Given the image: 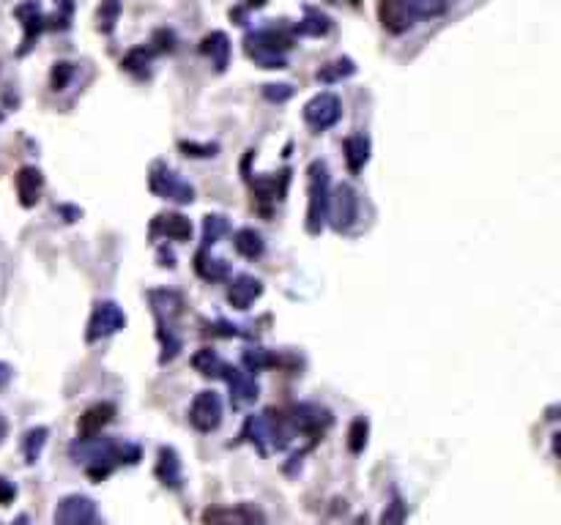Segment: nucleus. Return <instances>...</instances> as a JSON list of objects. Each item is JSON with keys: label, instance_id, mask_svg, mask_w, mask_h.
Returning <instances> with one entry per match:
<instances>
[{"label": "nucleus", "instance_id": "nucleus-1", "mask_svg": "<svg viewBox=\"0 0 561 525\" xmlns=\"http://www.w3.org/2000/svg\"><path fill=\"white\" fill-rule=\"evenodd\" d=\"M71 457L74 463H82L88 476L102 482L105 476H110L118 465L124 463H137L140 460V449L132 444H118L110 438H90V441H77L71 446Z\"/></svg>", "mask_w": 561, "mask_h": 525}, {"label": "nucleus", "instance_id": "nucleus-2", "mask_svg": "<svg viewBox=\"0 0 561 525\" xmlns=\"http://www.w3.org/2000/svg\"><path fill=\"white\" fill-rule=\"evenodd\" d=\"M294 47V31L288 28H260L244 39L247 55L263 69H285V52Z\"/></svg>", "mask_w": 561, "mask_h": 525}, {"label": "nucleus", "instance_id": "nucleus-3", "mask_svg": "<svg viewBox=\"0 0 561 525\" xmlns=\"http://www.w3.org/2000/svg\"><path fill=\"white\" fill-rule=\"evenodd\" d=\"M332 178L326 162L315 159L307 167V189H310V202H307V233L318 236L326 228L329 220V194H332Z\"/></svg>", "mask_w": 561, "mask_h": 525}, {"label": "nucleus", "instance_id": "nucleus-4", "mask_svg": "<svg viewBox=\"0 0 561 525\" xmlns=\"http://www.w3.org/2000/svg\"><path fill=\"white\" fill-rule=\"evenodd\" d=\"M148 186H151V192L156 194V197H162V200H173V202H181V205H186V202H192L195 200V189L186 183L175 170H170V167H164V164H154L151 167V175H148Z\"/></svg>", "mask_w": 561, "mask_h": 525}, {"label": "nucleus", "instance_id": "nucleus-5", "mask_svg": "<svg viewBox=\"0 0 561 525\" xmlns=\"http://www.w3.org/2000/svg\"><path fill=\"white\" fill-rule=\"evenodd\" d=\"M124 326H126V314H124V309H121L116 301H99L97 306H93V314H90V321H88L85 340H88V342L108 340V337L118 334Z\"/></svg>", "mask_w": 561, "mask_h": 525}, {"label": "nucleus", "instance_id": "nucleus-6", "mask_svg": "<svg viewBox=\"0 0 561 525\" xmlns=\"http://www.w3.org/2000/svg\"><path fill=\"white\" fill-rule=\"evenodd\" d=\"M288 422H291L296 436H307V438L318 441L329 430V425H332V413L326 408H321V405L302 402V405H296L288 413Z\"/></svg>", "mask_w": 561, "mask_h": 525}, {"label": "nucleus", "instance_id": "nucleus-7", "mask_svg": "<svg viewBox=\"0 0 561 525\" xmlns=\"http://www.w3.org/2000/svg\"><path fill=\"white\" fill-rule=\"evenodd\" d=\"M359 217V194L351 183H340L329 194V220L334 230H348Z\"/></svg>", "mask_w": 561, "mask_h": 525}, {"label": "nucleus", "instance_id": "nucleus-8", "mask_svg": "<svg viewBox=\"0 0 561 525\" xmlns=\"http://www.w3.org/2000/svg\"><path fill=\"white\" fill-rule=\"evenodd\" d=\"M55 525H102L97 503L85 495H66L55 506Z\"/></svg>", "mask_w": 561, "mask_h": 525}, {"label": "nucleus", "instance_id": "nucleus-9", "mask_svg": "<svg viewBox=\"0 0 561 525\" xmlns=\"http://www.w3.org/2000/svg\"><path fill=\"white\" fill-rule=\"evenodd\" d=\"M340 116H342V104L334 93H318L304 104V121L315 132L332 129L340 121Z\"/></svg>", "mask_w": 561, "mask_h": 525}, {"label": "nucleus", "instance_id": "nucleus-10", "mask_svg": "<svg viewBox=\"0 0 561 525\" xmlns=\"http://www.w3.org/2000/svg\"><path fill=\"white\" fill-rule=\"evenodd\" d=\"M222 422V399L217 391H201L195 394L192 405H190V425L198 433H211L217 430Z\"/></svg>", "mask_w": 561, "mask_h": 525}, {"label": "nucleus", "instance_id": "nucleus-11", "mask_svg": "<svg viewBox=\"0 0 561 525\" xmlns=\"http://www.w3.org/2000/svg\"><path fill=\"white\" fill-rule=\"evenodd\" d=\"M116 416V405L113 402H97L90 405L77 422V433H79V441H90V438H99L102 430L113 422Z\"/></svg>", "mask_w": 561, "mask_h": 525}, {"label": "nucleus", "instance_id": "nucleus-12", "mask_svg": "<svg viewBox=\"0 0 561 525\" xmlns=\"http://www.w3.org/2000/svg\"><path fill=\"white\" fill-rule=\"evenodd\" d=\"M222 378L230 386V402H233V408H247V405H252L257 399V391L260 389H257V380L249 372L228 364L225 372H222Z\"/></svg>", "mask_w": 561, "mask_h": 525}, {"label": "nucleus", "instance_id": "nucleus-13", "mask_svg": "<svg viewBox=\"0 0 561 525\" xmlns=\"http://www.w3.org/2000/svg\"><path fill=\"white\" fill-rule=\"evenodd\" d=\"M379 20L395 36L406 33L414 25V14L408 9V0H379Z\"/></svg>", "mask_w": 561, "mask_h": 525}, {"label": "nucleus", "instance_id": "nucleus-14", "mask_svg": "<svg viewBox=\"0 0 561 525\" xmlns=\"http://www.w3.org/2000/svg\"><path fill=\"white\" fill-rule=\"evenodd\" d=\"M14 14L23 20V28H25V36H23V47H20V55H28L31 50H33V44H36V39L42 36V31L47 28V17L42 14V9H39V4H23V6H17L14 9Z\"/></svg>", "mask_w": 561, "mask_h": 525}, {"label": "nucleus", "instance_id": "nucleus-15", "mask_svg": "<svg viewBox=\"0 0 561 525\" xmlns=\"http://www.w3.org/2000/svg\"><path fill=\"white\" fill-rule=\"evenodd\" d=\"M151 236H162L167 241H190L192 239V222L186 220L183 214H159L151 222Z\"/></svg>", "mask_w": 561, "mask_h": 525}, {"label": "nucleus", "instance_id": "nucleus-16", "mask_svg": "<svg viewBox=\"0 0 561 525\" xmlns=\"http://www.w3.org/2000/svg\"><path fill=\"white\" fill-rule=\"evenodd\" d=\"M260 293H263V282L255 279V277H249V274H241V277H236L230 282L228 301H230L233 309H249L260 298Z\"/></svg>", "mask_w": 561, "mask_h": 525}, {"label": "nucleus", "instance_id": "nucleus-17", "mask_svg": "<svg viewBox=\"0 0 561 525\" xmlns=\"http://www.w3.org/2000/svg\"><path fill=\"white\" fill-rule=\"evenodd\" d=\"M44 192V175L39 167H23L17 173V197L25 208H33L42 200Z\"/></svg>", "mask_w": 561, "mask_h": 525}, {"label": "nucleus", "instance_id": "nucleus-18", "mask_svg": "<svg viewBox=\"0 0 561 525\" xmlns=\"http://www.w3.org/2000/svg\"><path fill=\"white\" fill-rule=\"evenodd\" d=\"M148 301L156 312V318H159V326H170L173 318H178L181 309H183V301L178 293L173 290H151L148 293Z\"/></svg>", "mask_w": 561, "mask_h": 525}, {"label": "nucleus", "instance_id": "nucleus-19", "mask_svg": "<svg viewBox=\"0 0 561 525\" xmlns=\"http://www.w3.org/2000/svg\"><path fill=\"white\" fill-rule=\"evenodd\" d=\"M288 189V170L279 175H266V178H252V194L257 202H279L285 197Z\"/></svg>", "mask_w": 561, "mask_h": 525}, {"label": "nucleus", "instance_id": "nucleus-20", "mask_svg": "<svg viewBox=\"0 0 561 525\" xmlns=\"http://www.w3.org/2000/svg\"><path fill=\"white\" fill-rule=\"evenodd\" d=\"M201 50H203V55L211 61V66H214L217 71H225V69L230 66V39H228V33H222V31H211V33L201 42Z\"/></svg>", "mask_w": 561, "mask_h": 525}, {"label": "nucleus", "instance_id": "nucleus-21", "mask_svg": "<svg viewBox=\"0 0 561 525\" xmlns=\"http://www.w3.org/2000/svg\"><path fill=\"white\" fill-rule=\"evenodd\" d=\"M156 476L164 487L178 490L181 487V460L175 455V449L162 446L159 449V460H156Z\"/></svg>", "mask_w": 561, "mask_h": 525}, {"label": "nucleus", "instance_id": "nucleus-22", "mask_svg": "<svg viewBox=\"0 0 561 525\" xmlns=\"http://www.w3.org/2000/svg\"><path fill=\"white\" fill-rule=\"evenodd\" d=\"M241 438L249 441V444H255L260 455H268L271 430H268V422H266V413H260V416H247L244 430H241Z\"/></svg>", "mask_w": 561, "mask_h": 525}, {"label": "nucleus", "instance_id": "nucleus-23", "mask_svg": "<svg viewBox=\"0 0 561 525\" xmlns=\"http://www.w3.org/2000/svg\"><path fill=\"white\" fill-rule=\"evenodd\" d=\"M342 151H345L348 170L351 173H359L367 164V159H369V140L364 135H351V137H345Z\"/></svg>", "mask_w": 561, "mask_h": 525}, {"label": "nucleus", "instance_id": "nucleus-24", "mask_svg": "<svg viewBox=\"0 0 561 525\" xmlns=\"http://www.w3.org/2000/svg\"><path fill=\"white\" fill-rule=\"evenodd\" d=\"M356 74V63L351 61V58H334V61H329L326 66H321L318 69V82H323V85H334V82H342V80H348V77H353Z\"/></svg>", "mask_w": 561, "mask_h": 525}, {"label": "nucleus", "instance_id": "nucleus-25", "mask_svg": "<svg viewBox=\"0 0 561 525\" xmlns=\"http://www.w3.org/2000/svg\"><path fill=\"white\" fill-rule=\"evenodd\" d=\"M233 247H236V252H238L241 258H247V260L260 258V255H263V249H266L263 236H260L257 230H252V228L238 230V233L233 236Z\"/></svg>", "mask_w": 561, "mask_h": 525}, {"label": "nucleus", "instance_id": "nucleus-26", "mask_svg": "<svg viewBox=\"0 0 561 525\" xmlns=\"http://www.w3.org/2000/svg\"><path fill=\"white\" fill-rule=\"evenodd\" d=\"M195 271L206 279V282H220L230 274V266L220 258H211L206 249L195 255Z\"/></svg>", "mask_w": 561, "mask_h": 525}, {"label": "nucleus", "instance_id": "nucleus-27", "mask_svg": "<svg viewBox=\"0 0 561 525\" xmlns=\"http://www.w3.org/2000/svg\"><path fill=\"white\" fill-rule=\"evenodd\" d=\"M192 367H195L201 375H206V378H222L228 361H225L217 351H211V348H201V351L192 356Z\"/></svg>", "mask_w": 561, "mask_h": 525}, {"label": "nucleus", "instance_id": "nucleus-28", "mask_svg": "<svg viewBox=\"0 0 561 525\" xmlns=\"http://www.w3.org/2000/svg\"><path fill=\"white\" fill-rule=\"evenodd\" d=\"M332 31V20L326 14H321L318 9H307L304 20L294 28V33H302V36H313V39H321Z\"/></svg>", "mask_w": 561, "mask_h": 525}, {"label": "nucleus", "instance_id": "nucleus-29", "mask_svg": "<svg viewBox=\"0 0 561 525\" xmlns=\"http://www.w3.org/2000/svg\"><path fill=\"white\" fill-rule=\"evenodd\" d=\"M156 52L151 50V47H135V50H129V55L121 61V66L129 71V74H135V77H148V66H151V58H154Z\"/></svg>", "mask_w": 561, "mask_h": 525}, {"label": "nucleus", "instance_id": "nucleus-30", "mask_svg": "<svg viewBox=\"0 0 561 525\" xmlns=\"http://www.w3.org/2000/svg\"><path fill=\"white\" fill-rule=\"evenodd\" d=\"M279 364V356L266 351V348H249L244 351V367L249 372H260V370H268V367H276Z\"/></svg>", "mask_w": 561, "mask_h": 525}, {"label": "nucleus", "instance_id": "nucleus-31", "mask_svg": "<svg viewBox=\"0 0 561 525\" xmlns=\"http://www.w3.org/2000/svg\"><path fill=\"white\" fill-rule=\"evenodd\" d=\"M449 6V0H408V9L414 14V20H433L441 17Z\"/></svg>", "mask_w": 561, "mask_h": 525}, {"label": "nucleus", "instance_id": "nucleus-32", "mask_svg": "<svg viewBox=\"0 0 561 525\" xmlns=\"http://www.w3.org/2000/svg\"><path fill=\"white\" fill-rule=\"evenodd\" d=\"M44 444H47V427H33V430H28V436H25V441H23L25 460H28V463H36L39 455H42V449H44Z\"/></svg>", "mask_w": 561, "mask_h": 525}, {"label": "nucleus", "instance_id": "nucleus-33", "mask_svg": "<svg viewBox=\"0 0 561 525\" xmlns=\"http://www.w3.org/2000/svg\"><path fill=\"white\" fill-rule=\"evenodd\" d=\"M367 433H369L367 418H361V416L353 418L351 427H348V449H351L353 455L364 452V446H367Z\"/></svg>", "mask_w": 561, "mask_h": 525}, {"label": "nucleus", "instance_id": "nucleus-34", "mask_svg": "<svg viewBox=\"0 0 561 525\" xmlns=\"http://www.w3.org/2000/svg\"><path fill=\"white\" fill-rule=\"evenodd\" d=\"M228 230H230V228H228V220H225V217H220V214H209L206 222H203V244H206V247L217 244Z\"/></svg>", "mask_w": 561, "mask_h": 525}, {"label": "nucleus", "instance_id": "nucleus-35", "mask_svg": "<svg viewBox=\"0 0 561 525\" xmlns=\"http://www.w3.org/2000/svg\"><path fill=\"white\" fill-rule=\"evenodd\" d=\"M118 14H121V4L118 0H102V6L97 12V20H99V31L102 33H113L116 23H118Z\"/></svg>", "mask_w": 561, "mask_h": 525}, {"label": "nucleus", "instance_id": "nucleus-36", "mask_svg": "<svg viewBox=\"0 0 561 525\" xmlns=\"http://www.w3.org/2000/svg\"><path fill=\"white\" fill-rule=\"evenodd\" d=\"M233 520H236V525H266V517H263V511L255 503L236 506L233 509Z\"/></svg>", "mask_w": 561, "mask_h": 525}, {"label": "nucleus", "instance_id": "nucleus-37", "mask_svg": "<svg viewBox=\"0 0 561 525\" xmlns=\"http://www.w3.org/2000/svg\"><path fill=\"white\" fill-rule=\"evenodd\" d=\"M381 525H406V503H403L400 495H395L387 503V509L381 514Z\"/></svg>", "mask_w": 561, "mask_h": 525}, {"label": "nucleus", "instance_id": "nucleus-38", "mask_svg": "<svg viewBox=\"0 0 561 525\" xmlns=\"http://www.w3.org/2000/svg\"><path fill=\"white\" fill-rule=\"evenodd\" d=\"M71 74H74V66H71V63H55L52 77H50L52 90H63V88H66V82L71 80Z\"/></svg>", "mask_w": 561, "mask_h": 525}, {"label": "nucleus", "instance_id": "nucleus-39", "mask_svg": "<svg viewBox=\"0 0 561 525\" xmlns=\"http://www.w3.org/2000/svg\"><path fill=\"white\" fill-rule=\"evenodd\" d=\"M206 525H236L233 509H220V506L209 509L206 511Z\"/></svg>", "mask_w": 561, "mask_h": 525}, {"label": "nucleus", "instance_id": "nucleus-40", "mask_svg": "<svg viewBox=\"0 0 561 525\" xmlns=\"http://www.w3.org/2000/svg\"><path fill=\"white\" fill-rule=\"evenodd\" d=\"M263 96L268 101H288L294 96V88L291 85H266L263 88Z\"/></svg>", "mask_w": 561, "mask_h": 525}, {"label": "nucleus", "instance_id": "nucleus-41", "mask_svg": "<svg viewBox=\"0 0 561 525\" xmlns=\"http://www.w3.org/2000/svg\"><path fill=\"white\" fill-rule=\"evenodd\" d=\"M181 151H186V156H214L217 145H198V143H181Z\"/></svg>", "mask_w": 561, "mask_h": 525}, {"label": "nucleus", "instance_id": "nucleus-42", "mask_svg": "<svg viewBox=\"0 0 561 525\" xmlns=\"http://www.w3.org/2000/svg\"><path fill=\"white\" fill-rule=\"evenodd\" d=\"M14 498H17V487L9 479L0 476V506H9Z\"/></svg>", "mask_w": 561, "mask_h": 525}, {"label": "nucleus", "instance_id": "nucleus-43", "mask_svg": "<svg viewBox=\"0 0 561 525\" xmlns=\"http://www.w3.org/2000/svg\"><path fill=\"white\" fill-rule=\"evenodd\" d=\"M9 378H12V370H9L6 364H0V386H4V383H6Z\"/></svg>", "mask_w": 561, "mask_h": 525}, {"label": "nucleus", "instance_id": "nucleus-44", "mask_svg": "<svg viewBox=\"0 0 561 525\" xmlns=\"http://www.w3.org/2000/svg\"><path fill=\"white\" fill-rule=\"evenodd\" d=\"M6 433H9V425H6V418H4V416H0V444H4Z\"/></svg>", "mask_w": 561, "mask_h": 525}, {"label": "nucleus", "instance_id": "nucleus-45", "mask_svg": "<svg viewBox=\"0 0 561 525\" xmlns=\"http://www.w3.org/2000/svg\"><path fill=\"white\" fill-rule=\"evenodd\" d=\"M247 6H252V9H260V6H266V0H247Z\"/></svg>", "mask_w": 561, "mask_h": 525}, {"label": "nucleus", "instance_id": "nucleus-46", "mask_svg": "<svg viewBox=\"0 0 561 525\" xmlns=\"http://www.w3.org/2000/svg\"><path fill=\"white\" fill-rule=\"evenodd\" d=\"M14 525H31V522H28V517H25V514H20V517L14 520Z\"/></svg>", "mask_w": 561, "mask_h": 525}, {"label": "nucleus", "instance_id": "nucleus-47", "mask_svg": "<svg viewBox=\"0 0 561 525\" xmlns=\"http://www.w3.org/2000/svg\"><path fill=\"white\" fill-rule=\"evenodd\" d=\"M351 4H353V6H359V4H361V0H351Z\"/></svg>", "mask_w": 561, "mask_h": 525}, {"label": "nucleus", "instance_id": "nucleus-48", "mask_svg": "<svg viewBox=\"0 0 561 525\" xmlns=\"http://www.w3.org/2000/svg\"><path fill=\"white\" fill-rule=\"evenodd\" d=\"M0 121H4V113H0Z\"/></svg>", "mask_w": 561, "mask_h": 525}]
</instances>
